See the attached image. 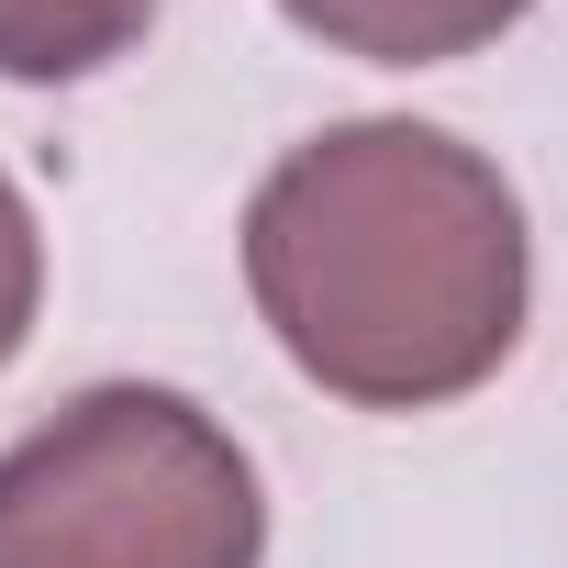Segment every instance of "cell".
Returning a JSON list of instances; mask_svg holds the SVG:
<instances>
[{
	"label": "cell",
	"mask_w": 568,
	"mask_h": 568,
	"mask_svg": "<svg viewBox=\"0 0 568 568\" xmlns=\"http://www.w3.org/2000/svg\"><path fill=\"white\" fill-rule=\"evenodd\" d=\"M245 291L291 368L357 413H435L524 335V212L435 123H335L245 212Z\"/></svg>",
	"instance_id": "cell-1"
},
{
	"label": "cell",
	"mask_w": 568,
	"mask_h": 568,
	"mask_svg": "<svg viewBox=\"0 0 568 568\" xmlns=\"http://www.w3.org/2000/svg\"><path fill=\"white\" fill-rule=\"evenodd\" d=\"M256 468L179 390H79L0 457V568H256Z\"/></svg>",
	"instance_id": "cell-2"
},
{
	"label": "cell",
	"mask_w": 568,
	"mask_h": 568,
	"mask_svg": "<svg viewBox=\"0 0 568 568\" xmlns=\"http://www.w3.org/2000/svg\"><path fill=\"white\" fill-rule=\"evenodd\" d=\"M302 34H324L335 57H368V68H446L490 34H513L535 0H278Z\"/></svg>",
	"instance_id": "cell-3"
},
{
	"label": "cell",
	"mask_w": 568,
	"mask_h": 568,
	"mask_svg": "<svg viewBox=\"0 0 568 568\" xmlns=\"http://www.w3.org/2000/svg\"><path fill=\"white\" fill-rule=\"evenodd\" d=\"M156 23V0H0V79H90Z\"/></svg>",
	"instance_id": "cell-4"
},
{
	"label": "cell",
	"mask_w": 568,
	"mask_h": 568,
	"mask_svg": "<svg viewBox=\"0 0 568 568\" xmlns=\"http://www.w3.org/2000/svg\"><path fill=\"white\" fill-rule=\"evenodd\" d=\"M34 291H45V245H34L23 190L0 179V368H12V346L34 335Z\"/></svg>",
	"instance_id": "cell-5"
}]
</instances>
